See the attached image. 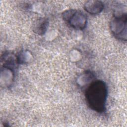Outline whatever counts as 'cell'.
Instances as JSON below:
<instances>
[{"label": "cell", "mask_w": 127, "mask_h": 127, "mask_svg": "<svg viewBox=\"0 0 127 127\" xmlns=\"http://www.w3.org/2000/svg\"><path fill=\"white\" fill-rule=\"evenodd\" d=\"M104 3L99 0H88L84 4L85 10L90 14H97L103 10Z\"/></svg>", "instance_id": "5b68a950"}, {"label": "cell", "mask_w": 127, "mask_h": 127, "mask_svg": "<svg viewBox=\"0 0 127 127\" xmlns=\"http://www.w3.org/2000/svg\"><path fill=\"white\" fill-rule=\"evenodd\" d=\"M94 77V75L91 72L86 71L79 77V78L78 79V84L79 86L83 87L86 85L87 83L88 84V83H89L91 80L93 79Z\"/></svg>", "instance_id": "ba28073f"}, {"label": "cell", "mask_w": 127, "mask_h": 127, "mask_svg": "<svg viewBox=\"0 0 127 127\" xmlns=\"http://www.w3.org/2000/svg\"><path fill=\"white\" fill-rule=\"evenodd\" d=\"M127 13L118 16H113L110 28L113 35L118 39L127 41Z\"/></svg>", "instance_id": "3957f363"}, {"label": "cell", "mask_w": 127, "mask_h": 127, "mask_svg": "<svg viewBox=\"0 0 127 127\" xmlns=\"http://www.w3.org/2000/svg\"><path fill=\"white\" fill-rule=\"evenodd\" d=\"M49 26L48 20L46 18H40L33 27V31L38 35H43L46 32Z\"/></svg>", "instance_id": "52a82bcc"}, {"label": "cell", "mask_w": 127, "mask_h": 127, "mask_svg": "<svg viewBox=\"0 0 127 127\" xmlns=\"http://www.w3.org/2000/svg\"><path fill=\"white\" fill-rule=\"evenodd\" d=\"M14 70L5 66L0 68V82L1 86L4 88L9 87L12 84L14 79Z\"/></svg>", "instance_id": "277c9868"}, {"label": "cell", "mask_w": 127, "mask_h": 127, "mask_svg": "<svg viewBox=\"0 0 127 127\" xmlns=\"http://www.w3.org/2000/svg\"><path fill=\"white\" fill-rule=\"evenodd\" d=\"M108 96L106 83L101 80L93 81L86 88L85 97L89 107L94 111L102 113L106 111Z\"/></svg>", "instance_id": "6da1fadb"}, {"label": "cell", "mask_w": 127, "mask_h": 127, "mask_svg": "<svg viewBox=\"0 0 127 127\" xmlns=\"http://www.w3.org/2000/svg\"><path fill=\"white\" fill-rule=\"evenodd\" d=\"M18 63L19 64L28 63L32 58V55L28 51H23L17 55Z\"/></svg>", "instance_id": "9c48e42d"}, {"label": "cell", "mask_w": 127, "mask_h": 127, "mask_svg": "<svg viewBox=\"0 0 127 127\" xmlns=\"http://www.w3.org/2000/svg\"><path fill=\"white\" fill-rule=\"evenodd\" d=\"M63 19L77 30L84 29L87 25V18L84 13L74 9H69L62 13Z\"/></svg>", "instance_id": "7a4b0ae2"}, {"label": "cell", "mask_w": 127, "mask_h": 127, "mask_svg": "<svg viewBox=\"0 0 127 127\" xmlns=\"http://www.w3.org/2000/svg\"><path fill=\"white\" fill-rule=\"evenodd\" d=\"M1 63L2 66L7 67L14 70L19 64L17 56L12 53L7 52H4L1 56Z\"/></svg>", "instance_id": "8992f818"}]
</instances>
